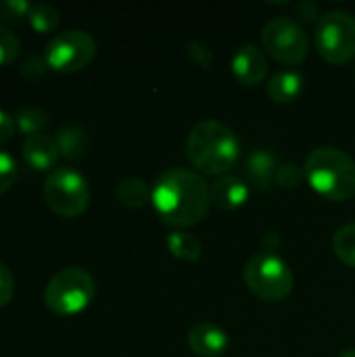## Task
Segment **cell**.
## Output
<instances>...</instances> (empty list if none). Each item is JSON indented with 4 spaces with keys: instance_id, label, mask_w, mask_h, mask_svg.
<instances>
[{
    "instance_id": "obj_1",
    "label": "cell",
    "mask_w": 355,
    "mask_h": 357,
    "mask_svg": "<svg viewBox=\"0 0 355 357\" xmlns=\"http://www.w3.org/2000/svg\"><path fill=\"white\" fill-rule=\"evenodd\" d=\"M151 201L163 224L192 228L201 224L211 207V188L190 169H167L151 188Z\"/></svg>"
},
{
    "instance_id": "obj_2",
    "label": "cell",
    "mask_w": 355,
    "mask_h": 357,
    "mask_svg": "<svg viewBox=\"0 0 355 357\" xmlns=\"http://www.w3.org/2000/svg\"><path fill=\"white\" fill-rule=\"evenodd\" d=\"M241 155L236 134L222 121L203 119L186 138V157L205 176H224L230 172Z\"/></svg>"
},
{
    "instance_id": "obj_3",
    "label": "cell",
    "mask_w": 355,
    "mask_h": 357,
    "mask_svg": "<svg viewBox=\"0 0 355 357\" xmlns=\"http://www.w3.org/2000/svg\"><path fill=\"white\" fill-rule=\"evenodd\" d=\"M303 174L308 184L326 201L343 203L355 195V161L341 149L322 146L312 151Z\"/></svg>"
},
{
    "instance_id": "obj_4",
    "label": "cell",
    "mask_w": 355,
    "mask_h": 357,
    "mask_svg": "<svg viewBox=\"0 0 355 357\" xmlns=\"http://www.w3.org/2000/svg\"><path fill=\"white\" fill-rule=\"evenodd\" d=\"M247 289L264 303H280L293 293V272L289 264L270 251H259L245 264L243 272Z\"/></svg>"
},
{
    "instance_id": "obj_5",
    "label": "cell",
    "mask_w": 355,
    "mask_h": 357,
    "mask_svg": "<svg viewBox=\"0 0 355 357\" xmlns=\"http://www.w3.org/2000/svg\"><path fill=\"white\" fill-rule=\"evenodd\" d=\"M96 295V284L90 272L71 266L56 272L44 291V303L54 316H75L84 312Z\"/></svg>"
},
{
    "instance_id": "obj_6",
    "label": "cell",
    "mask_w": 355,
    "mask_h": 357,
    "mask_svg": "<svg viewBox=\"0 0 355 357\" xmlns=\"http://www.w3.org/2000/svg\"><path fill=\"white\" fill-rule=\"evenodd\" d=\"M42 197L52 213L65 220H73L88 209L90 188L80 172L71 167H56L46 178Z\"/></svg>"
},
{
    "instance_id": "obj_7",
    "label": "cell",
    "mask_w": 355,
    "mask_h": 357,
    "mask_svg": "<svg viewBox=\"0 0 355 357\" xmlns=\"http://www.w3.org/2000/svg\"><path fill=\"white\" fill-rule=\"evenodd\" d=\"M316 46L331 65H345L355 56V17L345 10H328L316 25Z\"/></svg>"
},
{
    "instance_id": "obj_8",
    "label": "cell",
    "mask_w": 355,
    "mask_h": 357,
    "mask_svg": "<svg viewBox=\"0 0 355 357\" xmlns=\"http://www.w3.org/2000/svg\"><path fill=\"white\" fill-rule=\"evenodd\" d=\"M262 44L266 52L282 65H299L310 54L305 29L289 17L270 19L262 29Z\"/></svg>"
},
{
    "instance_id": "obj_9",
    "label": "cell",
    "mask_w": 355,
    "mask_h": 357,
    "mask_svg": "<svg viewBox=\"0 0 355 357\" xmlns=\"http://www.w3.org/2000/svg\"><path fill=\"white\" fill-rule=\"evenodd\" d=\"M96 56V42L88 31L69 29L54 36L44 50L48 69L56 73H75L92 63Z\"/></svg>"
},
{
    "instance_id": "obj_10",
    "label": "cell",
    "mask_w": 355,
    "mask_h": 357,
    "mask_svg": "<svg viewBox=\"0 0 355 357\" xmlns=\"http://www.w3.org/2000/svg\"><path fill=\"white\" fill-rule=\"evenodd\" d=\"M232 75L239 79V84L247 88H255L264 84L268 75V61L266 54L255 44L241 46L232 56Z\"/></svg>"
},
{
    "instance_id": "obj_11",
    "label": "cell",
    "mask_w": 355,
    "mask_h": 357,
    "mask_svg": "<svg viewBox=\"0 0 355 357\" xmlns=\"http://www.w3.org/2000/svg\"><path fill=\"white\" fill-rule=\"evenodd\" d=\"M186 345L197 357H220L230 345L226 331L213 322H199L186 335Z\"/></svg>"
},
{
    "instance_id": "obj_12",
    "label": "cell",
    "mask_w": 355,
    "mask_h": 357,
    "mask_svg": "<svg viewBox=\"0 0 355 357\" xmlns=\"http://www.w3.org/2000/svg\"><path fill=\"white\" fill-rule=\"evenodd\" d=\"M249 199V184L239 176H220L211 184V203L222 211H234Z\"/></svg>"
},
{
    "instance_id": "obj_13",
    "label": "cell",
    "mask_w": 355,
    "mask_h": 357,
    "mask_svg": "<svg viewBox=\"0 0 355 357\" xmlns=\"http://www.w3.org/2000/svg\"><path fill=\"white\" fill-rule=\"evenodd\" d=\"M23 157L29 163V167H33L36 172H48L56 165L61 153L56 146V140L46 136V134H36V136H27L23 140Z\"/></svg>"
},
{
    "instance_id": "obj_14",
    "label": "cell",
    "mask_w": 355,
    "mask_h": 357,
    "mask_svg": "<svg viewBox=\"0 0 355 357\" xmlns=\"http://www.w3.org/2000/svg\"><path fill=\"white\" fill-rule=\"evenodd\" d=\"M303 75L295 69H282L278 73H274L270 77V84H268V96L272 102L276 105H291L295 102L301 92H303Z\"/></svg>"
},
{
    "instance_id": "obj_15",
    "label": "cell",
    "mask_w": 355,
    "mask_h": 357,
    "mask_svg": "<svg viewBox=\"0 0 355 357\" xmlns=\"http://www.w3.org/2000/svg\"><path fill=\"white\" fill-rule=\"evenodd\" d=\"M276 169H278V159L268 149H257L249 153L245 161V174L255 188H268L274 182Z\"/></svg>"
},
{
    "instance_id": "obj_16",
    "label": "cell",
    "mask_w": 355,
    "mask_h": 357,
    "mask_svg": "<svg viewBox=\"0 0 355 357\" xmlns=\"http://www.w3.org/2000/svg\"><path fill=\"white\" fill-rule=\"evenodd\" d=\"M117 201L128 209H140L151 201V188L140 178H123L117 184Z\"/></svg>"
},
{
    "instance_id": "obj_17",
    "label": "cell",
    "mask_w": 355,
    "mask_h": 357,
    "mask_svg": "<svg viewBox=\"0 0 355 357\" xmlns=\"http://www.w3.org/2000/svg\"><path fill=\"white\" fill-rule=\"evenodd\" d=\"M165 245H167V251L180 261H190L192 264V261H199L201 255H203V247H201L199 238L188 234V232H182V230L172 232L167 236Z\"/></svg>"
},
{
    "instance_id": "obj_18",
    "label": "cell",
    "mask_w": 355,
    "mask_h": 357,
    "mask_svg": "<svg viewBox=\"0 0 355 357\" xmlns=\"http://www.w3.org/2000/svg\"><path fill=\"white\" fill-rule=\"evenodd\" d=\"M54 140H56V146H59L61 157H65V159H80L86 153V146H88V136L77 126L63 128L56 134Z\"/></svg>"
},
{
    "instance_id": "obj_19",
    "label": "cell",
    "mask_w": 355,
    "mask_h": 357,
    "mask_svg": "<svg viewBox=\"0 0 355 357\" xmlns=\"http://www.w3.org/2000/svg\"><path fill=\"white\" fill-rule=\"evenodd\" d=\"M333 251L343 266L355 270V224H345L335 232Z\"/></svg>"
},
{
    "instance_id": "obj_20",
    "label": "cell",
    "mask_w": 355,
    "mask_h": 357,
    "mask_svg": "<svg viewBox=\"0 0 355 357\" xmlns=\"http://www.w3.org/2000/svg\"><path fill=\"white\" fill-rule=\"evenodd\" d=\"M59 10L52 4H33L31 13H29V25L33 27V31L38 33H48L52 29H56L59 25Z\"/></svg>"
},
{
    "instance_id": "obj_21",
    "label": "cell",
    "mask_w": 355,
    "mask_h": 357,
    "mask_svg": "<svg viewBox=\"0 0 355 357\" xmlns=\"http://www.w3.org/2000/svg\"><path fill=\"white\" fill-rule=\"evenodd\" d=\"M17 128H19V132L21 134H25V138L27 136H36V134H40V130L46 126V121H48V115H46V111H42V109H38V107H23L19 113H17Z\"/></svg>"
},
{
    "instance_id": "obj_22",
    "label": "cell",
    "mask_w": 355,
    "mask_h": 357,
    "mask_svg": "<svg viewBox=\"0 0 355 357\" xmlns=\"http://www.w3.org/2000/svg\"><path fill=\"white\" fill-rule=\"evenodd\" d=\"M31 2L27 0H0V23L19 25L25 19H29Z\"/></svg>"
},
{
    "instance_id": "obj_23",
    "label": "cell",
    "mask_w": 355,
    "mask_h": 357,
    "mask_svg": "<svg viewBox=\"0 0 355 357\" xmlns=\"http://www.w3.org/2000/svg\"><path fill=\"white\" fill-rule=\"evenodd\" d=\"M305 174L303 169L297 165V163H280L278 169H276V176H274V184L280 186V188H287V190H293L297 188L301 182H303Z\"/></svg>"
},
{
    "instance_id": "obj_24",
    "label": "cell",
    "mask_w": 355,
    "mask_h": 357,
    "mask_svg": "<svg viewBox=\"0 0 355 357\" xmlns=\"http://www.w3.org/2000/svg\"><path fill=\"white\" fill-rule=\"evenodd\" d=\"M21 52V44L17 40L15 33H10V29L0 25V67L10 65Z\"/></svg>"
},
{
    "instance_id": "obj_25",
    "label": "cell",
    "mask_w": 355,
    "mask_h": 357,
    "mask_svg": "<svg viewBox=\"0 0 355 357\" xmlns=\"http://www.w3.org/2000/svg\"><path fill=\"white\" fill-rule=\"evenodd\" d=\"M17 176H19L17 161L8 153L0 151V195L13 188V184L17 182Z\"/></svg>"
},
{
    "instance_id": "obj_26",
    "label": "cell",
    "mask_w": 355,
    "mask_h": 357,
    "mask_svg": "<svg viewBox=\"0 0 355 357\" xmlns=\"http://www.w3.org/2000/svg\"><path fill=\"white\" fill-rule=\"evenodd\" d=\"M186 56H188L197 67H201V69H207V67L213 63V54H211L209 46L203 44V42H199V40L188 42V46H186Z\"/></svg>"
},
{
    "instance_id": "obj_27",
    "label": "cell",
    "mask_w": 355,
    "mask_h": 357,
    "mask_svg": "<svg viewBox=\"0 0 355 357\" xmlns=\"http://www.w3.org/2000/svg\"><path fill=\"white\" fill-rule=\"evenodd\" d=\"M15 295V278L10 270L0 261V307L8 305Z\"/></svg>"
},
{
    "instance_id": "obj_28",
    "label": "cell",
    "mask_w": 355,
    "mask_h": 357,
    "mask_svg": "<svg viewBox=\"0 0 355 357\" xmlns=\"http://www.w3.org/2000/svg\"><path fill=\"white\" fill-rule=\"evenodd\" d=\"M46 69H48V65H46L44 54H42V56H40V54H31V56H27V61L21 65V73H23L25 77H29V79H40V77L46 73Z\"/></svg>"
},
{
    "instance_id": "obj_29",
    "label": "cell",
    "mask_w": 355,
    "mask_h": 357,
    "mask_svg": "<svg viewBox=\"0 0 355 357\" xmlns=\"http://www.w3.org/2000/svg\"><path fill=\"white\" fill-rule=\"evenodd\" d=\"M295 17L303 23H314L316 19L320 21V6L312 0H303L295 6Z\"/></svg>"
},
{
    "instance_id": "obj_30",
    "label": "cell",
    "mask_w": 355,
    "mask_h": 357,
    "mask_svg": "<svg viewBox=\"0 0 355 357\" xmlns=\"http://www.w3.org/2000/svg\"><path fill=\"white\" fill-rule=\"evenodd\" d=\"M15 128H17V121L6 111L0 109V144H6L13 138Z\"/></svg>"
},
{
    "instance_id": "obj_31",
    "label": "cell",
    "mask_w": 355,
    "mask_h": 357,
    "mask_svg": "<svg viewBox=\"0 0 355 357\" xmlns=\"http://www.w3.org/2000/svg\"><path fill=\"white\" fill-rule=\"evenodd\" d=\"M278 245H280V238H278V234L276 232H268L266 236H264V241H262V251H270V253H276V249H278Z\"/></svg>"
},
{
    "instance_id": "obj_32",
    "label": "cell",
    "mask_w": 355,
    "mask_h": 357,
    "mask_svg": "<svg viewBox=\"0 0 355 357\" xmlns=\"http://www.w3.org/2000/svg\"><path fill=\"white\" fill-rule=\"evenodd\" d=\"M339 357H355V349H345L339 354Z\"/></svg>"
}]
</instances>
